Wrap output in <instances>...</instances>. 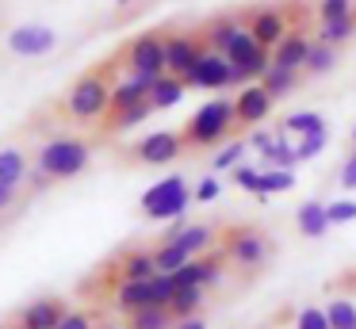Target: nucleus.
I'll use <instances>...</instances> for the list:
<instances>
[{
    "mask_svg": "<svg viewBox=\"0 0 356 329\" xmlns=\"http://www.w3.org/2000/svg\"><path fill=\"white\" fill-rule=\"evenodd\" d=\"M226 61H230V88H245V84L261 81L264 69L272 65V50L268 46H261L253 35H249V27H241L238 35H234V42L226 46Z\"/></svg>",
    "mask_w": 356,
    "mask_h": 329,
    "instance_id": "nucleus-5",
    "label": "nucleus"
},
{
    "mask_svg": "<svg viewBox=\"0 0 356 329\" xmlns=\"http://www.w3.org/2000/svg\"><path fill=\"white\" fill-rule=\"evenodd\" d=\"M226 257L234 260V264L241 268H257L264 264V257H268V237L261 234V230H234L230 237H226Z\"/></svg>",
    "mask_w": 356,
    "mask_h": 329,
    "instance_id": "nucleus-11",
    "label": "nucleus"
},
{
    "mask_svg": "<svg viewBox=\"0 0 356 329\" xmlns=\"http://www.w3.org/2000/svg\"><path fill=\"white\" fill-rule=\"evenodd\" d=\"M337 188L341 191H356V145H353V153H348V157L341 161V168H337Z\"/></svg>",
    "mask_w": 356,
    "mask_h": 329,
    "instance_id": "nucleus-41",
    "label": "nucleus"
},
{
    "mask_svg": "<svg viewBox=\"0 0 356 329\" xmlns=\"http://www.w3.org/2000/svg\"><path fill=\"white\" fill-rule=\"evenodd\" d=\"M203 291L218 287L222 283V257H215V252H203Z\"/></svg>",
    "mask_w": 356,
    "mask_h": 329,
    "instance_id": "nucleus-40",
    "label": "nucleus"
},
{
    "mask_svg": "<svg viewBox=\"0 0 356 329\" xmlns=\"http://www.w3.org/2000/svg\"><path fill=\"white\" fill-rule=\"evenodd\" d=\"M177 245L188 257H203V252H211V245H215V230L211 226H184V234L177 237Z\"/></svg>",
    "mask_w": 356,
    "mask_h": 329,
    "instance_id": "nucleus-30",
    "label": "nucleus"
},
{
    "mask_svg": "<svg viewBox=\"0 0 356 329\" xmlns=\"http://www.w3.org/2000/svg\"><path fill=\"white\" fill-rule=\"evenodd\" d=\"M272 104L276 99L264 92V84L253 81L245 88H238V96H234V119H238V127H264V119L272 115Z\"/></svg>",
    "mask_w": 356,
    "mask_h": 329,
    "instance_id": "nucleus-10",
    "label": "nucleus"
},
{
    "mask_svg": "<svg viewBox=\"0 0 356 329\" xmlns=\"http://www.w3.org/2000/svg\"><path fill=\"white\" fill-rule=\"evenodd\" d=\"M16 195H19L16 184H0V211H8V207L16 203Z\"/></svg>",
    "mask_w": 356,
    "mask_h": 329,
    "instance_id": "nucleus-45",
    "label": "nucleus"
},
{
    "mask_svg": "<svg viewBox=\"0 0 356 329\" xmlns=\"http://www.w3.org/2000/svg\"><path fill=\"white\" fill-rule=\"evenodd\" d=\"M325 318L333 329H356V303L353 298H330L325 303Z\"/></svg>",
    "mask_w": 356,
    "mask_h": 329,
    "instance_id": "nucleus-33",
    "label": "nucleus"
},
{
    "mask_svg": "<svg viewBox=\"0 0 356 329\" xmlns=\"http://www.w3.org/2000/svg\"><path fill=\"white\" fill-rule=\"evenodd\" d=\"M115 275H119V280H149V275H157V260H154V252H146V249H131V252H123V260H119Z\"/></svg>",
    "mask_w": 356,
    "mask_h": 329,
    "instance_id": "nucleus-22",
    "label": "nucleus"
},
{
    "mask_svg": "<svg viewBox=\"0 0 356 329\" xmlns=\"http://www.w3.org/2000/svg\"><path fill=\"white\" fill-rule=\"evenodd\" d=\"M172 283H177V287H203V260L192 257L180 272H172Z\"/></svg>",
    "mask_w": 356,
    "mask_h": 329,
    "instance_id": "nucleus-38",
    "label": "nucleus"
},
{
    "mask_svg": "<svg viewBox=\"0 0 356 329\" xmlns=\"http://www.w3.org/2000/svg\"><path fill=\"white\" fill-rule=\"evenodd\" d=\"M295 329H333V326L325 318V306H302L295 314Z\"/></svg>",
    "mask_w": 356,
    "mask_h": 329,
    "instance_id": "nucleus-36",
    "label": "nucleus"
},
{
    "mask_svg": "<svg viewBox=\"0 0 356 329\" xmlns=\"http://www.w3.org/2000/svg\"><path fill=\"white\" fill-rule=\"evenodd\" d=\"M154 260H157V272L172 275V272H180V268H184V264H188V260H192V257H188V252L180 249L177 241H161V245H157V249H154Z\"/></svg>",
    "mask_w": 356,
    "mask_h": 329,
    "instance_id": "nucleus-32",
    "label": "nucleus"
},
{
    "mask_svg": "<svg viewBox=\"0 0 356 329\" xmlns=\"http://www.w3.org/2000/svg\"><path fill=\"white\" fill-rule=\"evenodd\" d=\"M261 84H264V92H268L272 99H287L295 88H299V69H287V65H276V61H272V65L264 69Z\"/></svg>",
    "mask_w": 356,
    "mask_h": 329,
    "instance_id": "nucleus-19",
    "label": "nucleus"
},
{
    "mask_svg": "<svg viewBox=\"0 0 356 329\" xmlns=\"http://www.w3.org/2000/svg\"><path fill=\"white\" fill-rule=\"evenodd\" d=\"M149 115H154V104H149V99H142V104H134V107L111 111V115H108V127L115 130V134H127V130H134L138 122H146Z\"/></svg>",
    "mask_w": 356,
    "mask_h": 329,
    "instance_id": "nucleus-27",
    "label": "nucleus"
},
{
    "mask_svg": "<svg viewBox=\"0 0 356 329\" xmlns=\"http://www.w3.org/2000/svg\"><path fill=\"white\" fill-rule=\"evenodd\" d=\"M108 329H131V326H108Z\"/></svg>",
    "mask_w": 356,
    "mask_h": 329,
    "instance_id": "nucleus-51",
    "label": "nucleus"
},
{
    "mask_svg": "<svg viewBox=\"0 0 356 329\" xmlns=\"http://www.w3.org/2000/svg\"><path fill=\"white\" fill-rule=\"evenodd\" d=\"M245 153H249V138L222 142V145H218V153L211 157V168H215V172H230V168H238L241 161H245Z\"/></svg>",
    "mask_w": 356,
    "mask_h": 329,
    "instance_id": "nucleus-29",
    "label": "nucleus"
},
{
    "mask_svg": "<svg viewBox=\"0 0 356 329\" xmlns=\"http://www.w3.org/2000/svg\"><path fill=\"white\" fill-rule=\"evenodd\" d=\"M295 188V168H264L257 176V199H272V195H284V191Z\"/></svg>",
    "mask_w": 356,
    "mask_h": 329,
    "instance_id": "nucleus-21",
    "label": "nucleus"
},
{
    "mask_svg": "<svg viewBox=\"0 0 356 329\" xmlns=\"http://www.w3.org/2000/svg\"><path fill=\"white\" fill-rule=\"evenodd\" d=\"M261 165L264 168H299V153H295V142L284 127H280V138L268 153H261Z\"/></svg>",
    "mask_w": 356,
    "mask_h": 329,
    "instance_id": "nucleus-24",
    "label": "nucleus"
},
{
    "mask_svg": "<svg viewBox=\"0 0 356 329\" xmlns=\"http://www.w3.org/2000/svg\"><path fill=\"white\" fill-rule=\"evenodd\" d=\"M257 176H261V165H245V161H241L238 168H230V184L241 191H249V195L257 191Z\"/></svg>",
    "mask_w": 356,
    "mask_h": 329,
    "instance_id": "nucleus-39",
    "label": "nucleus"
},
{
    "mask_svg": "<svg viewBox=\"0 0 356 329\" xmlns=\"http://www.w3.org/2000/svg\"><path fill=\"white\" fill-rule=\"evenodd\" d=\"M8 50L16 58H47L58 50V31L50 23H16L8 31Z\"/></svg>",
    "mask_w": 356,
    "mask_h": 329,
    "instance_id": "nucleus-7",
    "label": "nucleus"
},
{
    "mask_svg": "<svg viewBox=\"0 0 356 329\" xmlns=\"http://www.w3.org/2000/svg\"><path fill=\"white\" fill-rule=\"evenodd\" d=\"M131 318V329H172V310L169 306H146L138 314H127Z\"/></svg>",
    "mask_w": 356,
    "mask_h": 329,
    "instance_id": "nucleus-31",
    "label": "nucleus"
},
{
    "mask_svg": "<svg viewBox=\"0 0 356 329\" xmlns=\"http://www.w3.org/2000/svg\"><path fill=\"white\" fill-rule=\"evenodd\" d=\"M218 195H222V180H218V172L203 176V180L192 188V199H195V203H203V207H207V203H215Z\"/></svg>",
    "mask_w": 356,
    "mask_h": 329,
    "instance_id": "nucleus-37",
    "label": "nucleus"
},
{
    "mask_svg": "<svg viewBox=\"0 0 356 329\" xmlns=\"http://www.w3.org/2000/svg\"><path fill=\"white\" fill-rule=\"evenodd\" d=\"M192 203H195V199H192V184H188L180 172L161 176V180H154L146 191H142V199H138L142 214H146V218H154V222H172V218H184V214H188V207H192Z\"/></svg>",
    "mask_w": 356,
    "mask_h": 329,
    "instance_id": "nucleus-2",
    "label": "nucleus"
},
{
    "mask_svg": "<svg viewBox=\"0 0 356 329\" xmlns=\"http://www.w3.org/2000/svg\"><path fill=\"white\" fill-rule=\"evenodd\" d=\"M325 214H330V226H348V222H356V199H330Z\"/></svg>",
    "mask_w": 356,
    "mask_h": 329,
    "instance_id": "nucleus-35",
    "label": "nucleus"
},
{
    "mask_svg": "<svg viewBox=\"0 0 356 329\" xmlns=\"http://www.w3.org/2000/svg\"><path fill=\"white\" fill-rule=\"evenodd\" d=\"M27 172H31V161H27V153L19 150V145H4L0 150V184H24Z\"/></svg>",
    "mask_w": 356,
    "mask_h": 329,
    "instance_id": "nucleus-20",
    "label": "nucleus"
},
{
    "mask_svg": "<svg viewBox=\"0 0 356 329\" xmlns=\"http://www.w3.org/2000/svg\"><path fill=\"white\" fill-rule=\"evenodd\" d=\"M318 38L330 46H345L348 38H356V12L341 15V19H322L318 23Z\"/></svg>",
    "mask_w": 356,
    "mask_h": 329,
    "instance_id": "nucleus-26",
    "label": "nucleus"
},
{
    "mask_svg": "<svg viewBox=\"0 0 356 329\" xmlns=\"http://www.w3.org/2000/svg\"><path fill=\"white\" fill-rule=\"evenodd\" d=\"M353 12V0H318V23L322 19H341Z\"/></svg>",
    "mask_w": 356,
    "mask_h": 329,
    "instance_id": "nucleus-42",
    "label": "nucleus"
},
{
    "mask_svg": "<svg viewBox=\"0 0 356 329\" xmlns=\"http://www.w3.org/2000/svg\"><path fill=\"white\" fill-rule=\"evenodd\" d=\"M203 50H207V46L195 35H165V69H169L172 77H188Z\"/></svg>",
    "mask_w": 356,
    "mask_h": 329,
    "instance_id": "nucleus-12",
    "label": "nucleus"
},
{
    "mask_svg": "<svg viewBox=\"0 0 356 329\" xmlns=\"http://www.w3.org/2000/svg\"><path fill=\"white\" fill-rule=\"evenodd\" d=\"M325 145H330V127H325V130H314V134L295 138V153H299V165H302V161L322 157V153H325Z\"/></svg>",
    "mask_w": 356,
    "mask_h": 329,
    "instance_id": "nucleus-34",
    "label": "nucleus"
},
{
    "mask_svg": "<svg viewBox=\"0 0 356 329\" xmlns=\"http://www.w3.org/2000/svg\"><path fill=\"white\" fill-rule=\"evenodd\" d=\"M111 111V81L104 73H85L70 84L65 92V115L81 122H96L108 119Z\"/></svg>",
    "mask_w": 356,
    "mask_h": 329,
    "instance_id": "nucleus-4",
    "label": "nucleus"
},
{
    "mask_svg": "<svg viewBox=\"0 0 356 329\" xmlns=\"http://www.w3.org/2000/svg\"><path fill=\"white\" fill-rule=\"evenodd\" d=\"M245 27H249V35H253L261 46H268V50L291 31L287 27V15L280 12V8H253L249 19H245Z\"/></svg>",
    "mask_w": 356,
    "mask_h": 329,
    "instance_id": "nucleus-13",
    "label": "nucleus"
},
{
    "mask_svg": "<svg viewBox=\"0 0 356 329\" xmlns=\"http://www.w3.org/2000/svg\"><path fill=\"white\" fill-rule=\"evenodd\" d=\"M172 329H207V318H203V314H195V318H180V321H172Z\"/></svg>",
    "mask_w": 356,
    "mask_h": 329,
    "instance_id": "nucleus-46",
    "label": "nucleus"
},
{
    "mask_svg": "<svg viewBox=\"0 0 356 329\" xmlns=\"http://www.w3.org/2000/svg\"><path fill=\"white\" fill-rule=\"evenodd\" d=\"M333 65H337V46H330V42H322V38H314V42H310V54H307V65H302V73L322 77V73H330Z\"/></svg>",
    "mask_w": 356,
    "mask_h": 329,
    "instance_id": "nucleus-28",
    "label": "nucleus"
},
{
    "mask_svg": "<svg viewBox=\"0 0 356 329\" xmlns=\"http://www.w3.org/2000/svg\"><path fill=\"white\" fill-rule=\"evenodd\" d=\"M295 230H299L307 241H318V237L330 234V214H325V203L322 199H307V203H299V211H295Z\"/></svg>",
    "mask_w": 356,
    "mask_h": 329,
    "instance_id": "nucleus-16",
    "label": "nucleus"
},
{
    "mask_svg": "<svg viewBox=\"0 0 356 329\" xmlns=\"http://www.w3.org/2000/svg\"><path fill=\"white\" fill-rule=\"evenodd\" d=\"M27 176H31V188H50V176L42 172L39 165H31V172H27Z\"/></svg>",
    "mask_w": 356,
    "mask_h": 329,
    "instance_id": "nucleus-47",
    "label": "nucleus"
},
{
    "mask_svg": "<svg viewBox=\"0 0 356 329\" xmlns=\"http://www.w3.org/2000/svg\"><path fill=\"white\" fill-rule=\"evenodd\" d=\"M241 27H245V23H241L238 15H215V19H207V27H203V46H207V50H226Z\"/></svg>",
    "mask_w": 356,
    "mask_h": 329,
    "instance_id": "nucleus-18",
    "label": "nucleus"
},
{
    "mask_svg": "<svg viewBox=\"0 0 356 329\" xmlns=\"http://www.w3.org/2000/svg\"><path fill=\"white\" fill-rule=\"evenodd\" d=\"M310 42H314V38H310L307 31H287V35L272 46V61H276V65H287V69H299V73H302L307 54H310Z\"/></svg>",
    "mask_w": 356,
    "mask_h": 329,
    "instance_id": "nucleus-15",
    "label": "nucleus"
},
{
    "mask_svg": "<svg viewBox=\"0 0 356 329\" xmlns=\"http://www.w3.org/2000/svg\"><path fill=\"white\" fill-rule=\"evenodd\" d=\"M70 306L62 298H35L19 310V329H58V321L65 318Z\"/></svg>",
    "mask_w": 356,
    "mask_h": 329,
    "instance_id": "nucleus-14",
    "label": "nucleus"
},
{
    "mask_svg": "<svg viewBox=\"0 0 356 329\" xmlns=\"http://www.w3.org/2000/svg\"><path fill=\"white\" fill-rule=\"evenodd\" d=\"M58 329H92V318L81 310H65V318L58 321Z\"/></svg>",
    "mask_w": 356,
    "mask_h": 329,
    "instance_id": "nucleus-44",
    "label": "nucleus"
},
{
    "mask_svg": "<svg viewBox=\"0 0 356 329\" xmlns=\"http://www.w3.org/2000/svg\"><path fill=\"white\" fill-rule=\"evenodd\" d=\"M184 226H188L184 218H172V222H169V230H165V241H177V237L184 234Z\"/></svg>",
    "mask_w": 356,
    "mask_h": 329,
    "instance_id": "nucleus-48",
    "label": "nucleus"
},
{
    "mask_svg": "<svg viewBox=\"0 0 356 329\" xmlns=\"http://www.w3.org/2000/svg\"><path fill=\"white\" fill-rule=\"evenodd\" d=\"M234 127H238V119H234V99L211 96L188 115L180 134H184V145H192V150H211V145H222Z\"/></svg>",
    "mask_w": 356,
    "mask_h": 329,
    "instance_id": "nucleus-1",
    "label": "nucleus"
},
{
    "mask_svg": "<svg viewBox=\"0 0 356 329\" xmlns=\"http://www.w3.org/2000/svg\"><path fill=\"white\" fill-rule=\"evenodd\" d=\"M35 165L50 176V180H73L92 165V145L81 142V138H50L39 145L35 153Z\"/></svg>",
    "mask_w": 356,
    "mask_h": 329,
    "instance_id": "nucleus-3",
    "label": "nucleus"
},
{
    "mask_svg": "<svg viewBox=\"0 0 356 329\" xmlns=\"http://www.w3.org/2000/svg\"><path fill=\"white\" fill-rule=\"evenodd\" d=\"M353 145H356V122H353Z\"/></svg>",
    "mask_w": 356,
    "mask_h": 329,
    "instance_id": "nucleus-50",
    "label": "nucleus"
},
{
    "mask_svg": "<svg viewBox=\"0 0 356 329\" xmlns=\"http://www.w3.org/2000/svg\"><path fill=\"white\" fill-rule=\"evenodd\" d=\"M203 303H207V291L203 287H177L172 291V303H169V310H172V318H195V314H203Z\"/></svg>",
    "mask_w": 356,
    "mask_h": 329,
    "instance_id": "nucleus-23",
    "label": "nucleus"
},
{
    "mask_svg": "<svg viewBox=\"0 0 356 329\" xmlns=\"http://www.w3.org/2000/svg\"><path fill=\"white\" fill-rule=\"evenodd\" d=\"M123 61H127V73H142V77H165V73H169V69H165V35H157V31H149V35H138V38H131V46H127Z\"/></svg>",
    "mask_w": 356,
    "mask_h": 329,
    "instance_id": "nucleus-6",
    "label": "nucleus"
},
{
    "mask_svg": "<svg viewBox=\"0 0 356 329\" xmlns=\"http://www.w3.org/2000/svg\"><path fill=\"white\" fill-rule=\"evenodd\" d=\"M184 96H188L184 77H172V73L157 77L154 88H149V104H154V111H169V107H177Z\"/></svg>",
    "mask_w": 356,
    "mask_h": 329,
    "instance_id": "nucleus-17",
    "label": "nucleus"
},
{
    "mask_svg": "<svg viewBox=\"0 0 356 329\" xmlns=\"http://www.w3.org/2000/svg\"><path fill=\"white\" fill-rule=\"evenodd\" d=\"M188 145H184V134H180V130H149V134L134 145V157H138L142 165L161 168V165H172Z\"/></svg>",
    "mask_w": 356,
    "mask_h": 329,
    "instance_id": "nucleus-8",
    "label": "nucleus"
},
{
    "mask_svg": "<svg viewBox=\"0 0 356 329\" xmlns=\"http://www.w3.org/2000/svg\"><path fill=\"white\" fill-rule=\"evenodd\" d=\"M111 4H119V8H127V4H134V0H111Z\"/></svg>",
    "mask_w": 356,
    "mask_h": 329,
    "instance_id": "nucleus-49",
    "label": "nucleus"
},
{
    "mask_svg": "<svg viewBox=\"0 0 356 329\" xmlns=\"http://www.w3.org/2000/svg\"><path fill=\"white\" fill-rule=\"evenodd\" d=\"M280 127L287 130L291 138H302V134H314V130H325L330 122H325L322 111H314V107H302V111H291Z\"/></svg>",
    "mask_w": 356,
    "mask_h": 329,
    "instance_id": "nucleus-25",
    "label": "nucleus"
},
{
    "mask_svg": "<svg viewBox=\"0 0 356 329\" xmlns=\"http://www.w3.org/2000/svg\"><path fill=\"white\" fill-rule=\"evenodd\" d=\"M230 61H226L222 50H203L200 61L192 65V73L184 77L188 88H203V92H222L230 88Z\"/></svg>",
    "mask_w": 356,
    "mask_h": 329,
    "instance_id": "nucleus-9",
    "label": "nucleus"
},
{
    "mask_svg": "<svg viewBox=\"0 0 356 329\" xmlns=\"http://www.w3.org/2000/svg\"><path fill=\"white\" fill-rule=\"evenodd\" d=\"M276 138H280V130L253 127V134H249V150H257V153H268L272 145H276Z\"/></svg>",
    "mask_w": 356,
    "mask_h": 329,
    "instance_id": "nucleus-43",
    "label": "nucleus"
}]
</instances>
